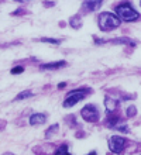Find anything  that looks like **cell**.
Masks as SVG:
<instances>
[{
    "instance_id": "obj_12",
    "label": "cell",
    "mask_w": 141,
    "mask_h": 155,
    "mask_svg": "<svg viewBox=\"0 0 141 155\" xmlns=\"http://www.w3.org/2000/svg\"><path fill=\"white\" fill-rule=\"evenodd\" d=\"M32 96V92L31 90H25V92H21V93L17 94V100H21V99H27V97H31Z\"/></svg>"
},
{
    "instance_id": "obj_16",
    "label": "cell",
    "mask_w": 141,
    "mask_h": 155,
    "mask_svg": "<svg viewBox=\"0 0 141 155\" xmlns=\"http://www.w3.org/2000/svg\"><path fill=\"white\" fill-rule=\"evenodd\" d=\"M136 111H137V110H136V107H133V106L129 107V110H127V116H129V117H131V116H133Z\"/></svg>"
},
{
    "instance_id": "obj_18",
    "label": "cell",
    "mask_w": 141,
    "mask_h": 155,
    "mask_svg": "<svg viewBox=\"0 0 141 155\" xmlns=\"http://www.w3.org/2000/svg\"><path fill=\"white\" fill-rule=\"evenodd\" d=\"M88 155H96V152H95V151H92V152H90V154H88Z\"/></svg>"
},
{
    "instance_id": "obj_11",
    "label": "cell",
    "mask_w": 141,
    "mask_h": 155,
    "mask_svg": "<svg viewBox=\"0 0 141 155\" xmlns=\"http://www.w3.org/2000/svg\"><path fill=\"white\" fill-rule=\"evenodd\" d=\"M54 155H71L68 152V145H66V144H62V145H61V147L55 151V154Z\"/></svg>"
},
{
    "instance_id": "obj_13",
    "label": "cell",
    "mask_w": 141,
    "mask_h": 155,
    "mask_svg": "<svg viewBox=\"0 0 141 155\" xmlns=\"http://www.w3.org/2000/svg\"><path fill=\"white\" fill-rule=\"evenodd\" d=\"M58 130V124H54V126H51L49 127V130L45 133V137H51V134H52L54 131H56Z\"/></svg>"
},
{
    "instance_id": "obj_6",
    "label": "cell",
    "mask_w": 141,
    "mask_h": 155,
    "mask_svg": "<svg viewBox=\"0 0 141 155\" xmlns=\"http://www.w3.org/2000/svg\"><path fill=\"white\" fill-rule=\"evenodd\" d=\"M45 120H47L45 114L35 113V114H32L31 117H30V124H31V126H38V124H42V123H45Z\"/></svg>"
},
{
    "instance_id": "obj_17",
    "label": "cell",
    "mask_w": 141,
    "mask_h": 155,
    "mask_svg": "<svg viewBox=\"0 0 141 155\" xmlns=\"http://www.w3.org/2000/svg\"><path fill=\"white\" fill-rule=\"evenodd\" d=\"M3 155H13V154H12V152H4Z\"/></svg>"
},
{
    "instance_id": "obj_3",
    "label": "cell",
    "mask_w": 141,
    "mask_h": 155,
    "mask_svg": "<svg viewBox=\"0 0 141 155\" xmlns=\"http://www.w3.org/2000/svg\"><path fill=\"white\" fill-rule=\"evenodd\" d=\"M89 92H90V89H88V87H82V89H76V90L69 92L66 99H65V102H64V107L75 106L79 100H82V99L86 96V93H89Z\"/></svg>"
},
{
    "instance_id": "obj_4",
    "label": "cell",
    "mask_w": 141,
    "mask_h": 155,
    "mask_svg": "<svg viewBox=\"0 0 141 155\" xmlns=\"http://www.w3.org/2000/svg\"><path fill=\"white\" fill-rule=\"evenodd\" d=\"M81 116L86 121L95 123L99 120V110H97V107L95 104H88L81 110Z\"/></svg>"
},
{
    "instance_id": "obj_2",
    "label": "cell",
    "mask_w": 141,
    "mask_h": 155,
    "mask_svg": "<svg viewBox=\"0 0 141 155\" xmlns=\"http://www.w3.org/2000/svg\"><path fill=\"white\" fill-rule=\"evenodd\" d=\"M116 14L119 16L120 20L124 21H134L138 18V13L134 10V7L130 3H121L119 6H116L114 8Z\"/></svg>"
},
{
    "instance_id": "obj_10",
    "label": "cell",
    "mask_w": 141,
    "mask_h": 155,
    "mask_svg": "<svg viewBox=\"0 0 141 155\" xmlns=\"http://www.w3.org/2000/svg\"><path fill=\"white\" fill-rule=\"evenodd\" d=\"M105 104H106V107H107V110L113 111L114 109H116V106H117V102H116V100H112L110 97H106Z\"/></svg>"
},
{
    "instance_id": "obj_7",
    "label": "cell",
    "mask_w": 141,
    "mask_h": 155,
    "mask_svg": "<svg viewBox=\"0 0 141 155\" xmlns=\"http://www.w3.org/2000/svg\"><path fill=\"white\" fill-rule=\"evenodd\" d=\"M66 65V62L65 61H58V62H52V64H44V65H41V69H59V68H64Z\"/></svg>"
},
{
    "instance_id": "obj_5",
    "label": "cell",
    "mask_w": 141,
    "mask_h": 155,
    "mask_svg": "<svg viewBox=\"0 0 141 155\" xmlns=\"http://www.w3.org/2000/svg\"><path fill=\"white\" fill-rule=\"evenodd\" d=\"M126 145V140L120 135H113L109 138V147L114 154H120Z\"/></svg>"
},
{
    "instance_id": "obj_8",
    "label": "cell",
    "mask_w": 141,
    "mask_h": 155,
    "mask_svg": "<svg viewBox=\"0 0 141 155\" xmlns=\"http://www.w3.org/2000/svg\"><path fill=\"white\" fill-rule=\"evenodd\" d=\"M83 6L88 10H90V12H93V10H96V8H99L102 6V2L100 0H96V2H85Z\"/></svg>"
},
{
    "instance_id": "obj_1",
    "label": "cell",
    "mask_w": 141,
    "mask_h": 155,
    "mask_svg": "<svg viewBox=\"0 0 141 155\" xmlns=\"http://www.w3.org/2000/svg\"><path fill=\"white\" fill-rule=\"evenodd\" d=\"M120 25V18L112 13H102L99 16V28L102 31H112Z\"/></svg>"
},
{
    "instance_id": "obj_14",
    "label": "cell",
    "mask_w": 141,
    "mask_h": 155,
    "mask_svg": "<svg viewBox=\"0 0 141 155\" xmlns=\"http://www.w3.org/2000/svg\"><path fill=\"white\" fill-rule=\"evenodd\" d=\"M21 72H24V68H23V66H16V68L12 69L13 75H18V74H21Z\"/></svg>"
},
{
    "instance_id": "obj_9",
    "label": "cell",
    "mask_w": 141,
    "mask_h": 155,
    "mask_svg": "<svg viewBox=\"0 0 141 155\" xmlns=\"http://www.w3.org/2000/svg\"><path fill=\"white\" fill-rule=\"evenodd\" d=\"M69 24L72 25L73 28H81L82 21H81V18H79L78 16H73V17H71V18H69Z\"/></svg>"
},
{
    "instance_id": "obj_15",
    "label": "cell",
    "mask_w": 141,
    "mask_h": 155,
    "mask_svg": "<svg viewBox=\"0 0 141 155\" xmlns=\"http://www.w3.org/2000/svg\"><path fill=\"white\" fill-rule=\"evenodd\" d=\"M40 41H42V42H51V44H59L61 42L59 40H52V38H41Z\"/></svg>"
}]
</instances>
